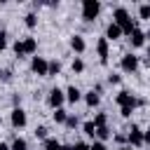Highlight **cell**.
<instances>
[{"instance_id": "obj_1", "label": "cell", "mask_w": 150, "mask_h": 150, "mask_svg": "<svg viewBox=\"0 0 150 150\" xmlns=\"http://www.w3.org/2000/svg\"><path fill=\"white\" fill-rule=\"evenodd\" d=\"M112 23L120 26L122 35H131V30L136 28V21L131 19V14H129L127 7H115L112 9Z\"/></svg>"}, {"instance_id": "obj_2", "label": "cell", "mask_w": 150, "mask_h": 150, "mask_svg": "<svg viewBox=\"0 0 150 150\" xmlns=\"http://www.w3.org/2000/svg\"><path fill=\"white\" fill-rule=\"evenodd\" d=\"M101 14V2L98 0H84L82 2V19L84 21H94Z\"/></svg>"}, {"instance_id": "obj_3", "label": "cell", "mask_w": 150, "mask_h": 150, "mask_svg": "<svg viewBox=\"0 0 150 150\" xmlns=\"http://www.w3.org/2000/svg\"><path fill=\"white\" fill-rule=\"evenodd\" d=\"M47 103H49V108H52V110L63 108V103H66V91H63V89H59V87H52V89H49V94H47Z\"/></svg>"}, {"instance_id": "obj_4", "label": "cell", "mask_w": 150, "mask_h": 150, "mask_svg": "<svg viewBox=\"0 0 150 150\" xmlns=\"http://www.w3.org/2000/svg\"><path fill=\"white\" fill-rule=\"evenodd\" d=\"M115 103L120 105V108H124V105H129V108H136V105H143V101H138L131 91H127V89H122L117 96H115Z\"/></svg>"}, {"instance_id": "obj_5", "label": "cell", "mask_w": 150, "mask_h": 150, "mask_svg": "<svg viewBox=\"0 0 150 150\" xmlns=\"http://www.w3.org/2000/svg\"><path fill=\"white\" fill-rule=\"evenodd\" d=\"M127 145H131V148H141L143 145V129L138 124H131V129L127 131Z\"/></svg>"}, {"instance_id": "obj_6", "label": "cell", "mask_w": 150, "mask_h": 150, "mask_svg": "<svg viewBox=\"0 0 150 150\" xmlns=\"http://www.w3.org/2000/svg\"><path fill=\"white\" fill-rule=\"evenodd\" d=\"M138 63H141V59H138L136 54H131V52H129V54H124V56H122L120 68H122L124 73H136V70H138Z\"/></svg>"}, {"instance_id": "obj_7", "label": "cell", "mask_w": 150, "mask_h": 150, "mask_svg": "<svg viewBox=\"0 0 150 150\" xmlns=\"http://www.w3.org/2000/svg\"><path fill=\"white\" fill-rule=\"evenodd\" d=\"M9 122H12V127L14 129H23L26 127V122H28V117H26V110L19 105V108H12V112H9Z\"/></svg>"}, {"instance_id": "obj_8", "label": "cell", "mask_w": 150, "mask_h": 150, "mask_svg": "<svg viewBox=\"0 0 150 150\" xmlns=\"http://www.w3.org/2000/svg\"><path fill=\"white\" fill-rule=\"evenodd\" d=\"M47 66H49V61L45 56H33V61H30V70L40 77H47Z\"/></svg>"}, {"instance_id": "obj_9", "label": "cell", "mask_w": 150, "mask_h": 150, "mask_svg": "<svg viewBox=\"0 0 150 150\" xmlns=\"http://www.w3.org/2000/svg\"><path fill=\"white\" fill-rule=\"evenodd\" d=\"M129 45H131V49H138V47L145 45V33H143L138 26L131 30V35H129Z\"/></svg>"}, {"instance_id": "obj_10", "label": "cell", "mask_w": 150, "mask_h": 150, "mask_svg": "<svg viewBox=\"0 0 150 150\" xmlns=\"http://www.w3.org/2000/svg\"><path fill=\"white\" fill-rule=\"evenodd\" d=\"M96 54H98L101 63H108V40H105V38H98V42H96Z\"/></svg>"}, {"instance_id": "obj_11", "label": "cell", "mask_w": 150, "mask_h": 150, "mask_svg": "<svg viewBox=\"0 0 150 150\" xmlns=\"http://www.w3.org/2000/svg\"><path fill=\"white\" fill-rule=\"evenodd\" d=\"M103 38H105L108 42H110V40H112V42H115V40H120V38H122V30H120V26H115V23L110 21V23H108V28H105V35H103Z\"/></svg>"}, {"instance_id": "obj_12", "label": "cell", "mask_w": 150, "mask_h": 150, "mask_svg": "<svg viewBox=\"0 0 150 150\" xmlns=\"http://www.w3.org/2000/svg\"><path fill=\"white\" fill-rule=\"evenodd\" d=\"M70 49H73L75 54H82V52L87 49V42H84V38H82V35H73V38H70Z\"/></svg>"}, {"instance_id": "obj_13", "label": "cell", "mask_w": 150, "mask_h": 150, "mask_svg": "<svg viewBox=\"0 0 150 150\" xmlns=\"http://www.w3.org/2000/svg\"><path fill=\"white\" fill-rule=\"evenodd\" d=\"M21 45H23V54H26V56L38 52V40L30 38V35H28V38H21Z\"/></svg>"}, {"instance_id": "obj_14", "label": "cell", "mask_w": 150, "mask_h": 150, "mask_svg": "<svg viewBox=\"0 0 150 150\" xmlns=\"http://www.w3.org/2000/svg\"><path fill=\"white\" fill-rule=\"evenodd\" d=\"M80 98H82V91H80L75 84H70V87L66 89V101H68V103H77Z\"/></svg>"}, {"instance_id": "obj_15", "label": "cell", "mask_w": 150, "mask_h": 150, "mask_svg": "<svg viewBox=\"0 0 150 150\" xmlns=\"http://www.w3.org/2000/svg\"><path fill=\"white\" fill-rule=\"evenodd\" d=\"M82 98H84V103H87L89 108H96V105L101 103V94H96L94 89H91V91H87V94H82Z\"/></svg>"}, {"instance_id": "obj_16", "label": "cell", "mask_w": 150, "mask_h": 150, "mask_svg": "<svg viewBox=\"0 0 150 150\" xmlns=\"http://www.w3.org/2000/svg\"><path fill=\"white\" fill-rule=\"evenodd\" d=\"M82 134H84L87 138H94V141H96V127H94L91 120H87V122L82 124Z\"/></svg>"}, {"instance_id": "obj_17", "label": "cell", "mask_w": 150, "mask_h": 150, "mask_svg": "<svg viewBox=\"0 0 150 150\" xmlns=\"http://www.w3.org/2000/svg\"><path fill=\"white\" fill-rule=\"evenodd\" d=\"M110 136H112V131L108 129V124H105V127H98V129H96V141H101V143H105V141H108Z\"/></svg>"}, {"instance_id": "obj_18", "label": "cell", "mask_w": 150, "mask_h": 150, "mask_svg": "<svg viewBox=\"0 0 150 150\" xmlns=\"http://www.w3.org/2000/svg\"><path fill=\"white\" fill-rule=\"evenodd\" d=\"M52 120H54L56 124H66V120H68V112H66L63 108H56V110H54V115H52Z\"/></svg>"}, {"instance_id": "obj_19", "label": "cell", "mask_w": 150, "mask_h": 150, "mask_svg": "<svg viewBox=\"0 0 150 150\" xmlns=\"http://www.w3.org/2000/svg\"><path fill=\"white\" fill-rule=\"evenodd\" d=\"M61 73V63L59 61H49V66H47V77H54V75H59Z\"/></svg>"}, {"instance_id": "obj_20", "label": "cell", "mask_w": 150, "mask_h": 150, "mask_svg": "<svg viewBox=\"0 0 150 150\" xmlns=\"http://www.w3.org/2000/svg\"><path fill=\"white\" fill-rule=\"evenodd\" d=\"M91 122H94V127H96V129H98V127H105V124H108V115H105V112H96Z\"/></svg>"}, {"instance_id": "obj_21", "label": "cell", "mask_w": 150, "mask_h": 150, "mask_svg": "<svg viewBox=\"0 0 150 150\" xmlns=\"http://www.w3.org/2000/svg\"><path fill=\"white\" fill-rule=\"evenodd\" d=\"M9 150H28V141L26 138H14L12 145H9Z\"/></svg>"}, {"instance_id": "obj_22", "label": "cell", "mask_w": 150, "mask_h": 150, "mask_svg": "<svg viewBox=\"0 0 150 150\" xmlns=\"http://www.w3.org/2000/svg\"><path fill=\"white\" fill-rule=\"evenodd\" d=\"M23 23H26L28 28H35V26H38V16H35V12H28V14L23 16Z\"/></svg>"}, {"instance_id": "obj_23", "label": "cell", "mask_w": 150, "mask_h": 150, "mask_svg": "<svg viewBox=\"0 0 150 150\" xmlns=\"http://www.w3.org/2000/svg\"><path fill=\"white\" fill-rule=\"evenodd\" d=\"M70 68H73V73H82V70H84V61H82L80 56H75L73 63H70Z\"/></svg>"}, {"instance_id": "obj_24", "label": "cell", "mask_w": 150, "mask_h": 150, "mask_svg": "<svg viewBox=\"0 0 150 150\" xmlns=\"http://www.w3.org/2000/svg\"><path fill=\"white\" fill-rule=\"evenodd\" d=\"M138 16H141V19H150V5H148V2L138 5Z\"/></svg>"}, {"instance_id": "obj_25", "label": "cell", "mask_w": 150, "mask_h": 150, "mask_svg": "<svg viewBox=\"0 0 150 150\" xmlns=\"http://www.w3.org/2000/svg\"><path fill=\"white\" fill-rule=\"evenodd\" d=\"M45 150H61V143L56 138H47L45 141Z\"/></svg>"}, {"instance_id": "obj_26", "label": "cell", "mask_w": 150, "mask_h": 150, "mask_svg": "<svg viewBox=\"0 0 150 150\" xmlns=\"http://www.w3.org/2000/svg\"><path fill=\"white\" fill-rule=\"evenodd\" d=\"M35 138H40V141H47L49 136H47V127H35Z\"/></svg>"}, {"instance_id": "obj_27", "label": "cell", "mask_w": 150, "mask_h": 150, "mask_svg": "<svg viewBox=\"0 0 150 150\" xmlns=\"http://www.w3.org/2000/svg\"><path fill=\"white\" fill-rule=\"evenodd\" d=\"M12 49H14V54L21 59V56H26L23 54V45H21V40H14V45H12Z\"/></svg>"}, {"instance_id": "obj_28", "label": "cell", "mask_w": 150, "mask_h": 150, "mask_svg": "<svg viewBox=\"0 0 150 150\" xmlns=\"http://www.w3.org/2000/svg\"><path fill=\"white\" fill-rule=\"evenodd\" d=\"M77 124H80V120H77L75 115H68V120H66V127H68V129H75Z\"/></svg>"}, {"instance_id": "obj_29", "label": "cell", "mask_w": 150, "mask_h": 150, "mask_svg": "<svg viewBox=\"0 0 150 150\" xmlns=\"http://www.w3.org/2000/svg\"><path fill=\"white\" fill-rule=\"evenodd\" d=\"M70 150H89V143L77 141V143H73V145H70Z\"/></svg>"}, {"instance_id": "obj_30", "label": "cell", "mask_w": 150, "mask_h": 150, "mask_svg": "<svg viewBox=\"0 0 150 150\" xmlns=\"http://www.w3.org/2000/svg\"><path fill=\"white\" fill-rule=\"evenodd\" d=\"M89 150H108V148H105V143H101V141H94V143L89 145Z\"/></svg>"}, {"instance_id": "obj_31", "label": "cell", "mask_w": 150, "mask_h": 150, "mask_svg": "<svg viewBox=\"0 0 150 150\" xmlns=\"http://www.w3.org/2000/svg\"><path fill=\"white\" fill-rule=\"evenodd\" d=\"M120 80H122V77H120L117 73H110V75H108V82H110V84H120Z\"/></svg>"}, {"instance_id": "obj_32", "label": "cell", "mask_w": 150, "mask_h": 150, "mask_svg": "<svg viewBox=\"0 0 150 150\" xmlns=\"http://www.w3.org/2000/svg\"><path fill=\"white\" fill-rule=\"evenodd\" d=\"M131 112H134V108H129V105L120 108V115H122V117H131Z\"/></svg>"}, {"instance_id": "obj_33", "label": "cell", "mask_w": 150, "mask_h": 150, "mask_svg": "<svg viewBox=\"0 0 150 150\" xmlns=\"http://www.w3.org/2000/svg\"><path fill=\"white\" fill-rule=\"evenodd\" d=\"M112 138H115V141H117L120 145H127V134H115Z\"/></svg>"}, {"instance_id": "obj_34", "label": "cell", "mask_w": 150, "mask_h": 150, "mask_svg": "<svg viewBox=\"0 0 150 150\" xmlns=\"http://www.w3.org/2000/svg\"><path fill=\"white\" fill-rule=\"evenodd\" d=\"M7 49V35H5V30L0 33V52H5Z\"/></svg>"}, {"instance_id": "obj_35", "label": "cell", "mask_w": 150, "mask_h": 150, "mask_svg": "<svg viewBox=\"0 0 150 150\" xmlns=\"http://www.w3.org/2000/svg\"><path fill=\"white\" fill-rule=\"evenodd\" d=\"M9 75H12L9 70H0V80H5V82H7V80H9Z\"/></svg>"}, {"instance_id": "obj_36", "label": "cell", "mask_w": 150, "mask_h": 150, "mask_svg": "<svg viewBox=\"0 0 150 150\" xmlns=\"http://www.w3.org/2000/svg\"><path fill=\"white\" fill-rule=\"evenodd\" d=\"M143 143H148V145H150V129H148V131H143Z\"/></svg>"}, {"instance_id": "obj_37", "label": "cell", "mask_w": 150, "mask_h": 150, "mask_svg": "<svg viewBox=\"0 0 150 150\" xmlns=\"http://www.w3.org/2000/svg\"><path fill=\"white\" fill-rule=\"evenodd\" d=\"M0 150H9V145L7 143H0Z\"/></svg>"}, {"instance_id": "obj_38", "label": "cell", "mask_w": 150, "mask_h": 150, "mask_svg": "<svg viewBox=\"0 0 150 150\" xmlns=\"http://www.w3.org/2000/svg\"><path fill=\"white\" fill-rule=\"evenodd\" d=\"M120 150H136V148H131V145H122Z\"/></svg>"}, {"instance_id": "obj_39", "label": "cell", "mask_w": 150, "mask_h": 150, "mask_svg": "<svg viewBox=\"0 0 150 150\" xmlns=\"http://www.w3.org/2000/svg\"><path fill=\"white\" fill-rule=\"evenodd\" d=\"M143 33H145V40H150V28H148V30H143Z\"/></svg>"}, {"instance_id": "obj_40", "label": "cell", "mask_w": 150, "mask_h": 150, "mask_svg": "<svg viewBox=\"0 0 150 150\" xmlns=\"http://www.w3.org/2000/svg\"><path fill=\"white\" fill-rule=\"evenodd\" d=\"M61 150H70V145H63V143H61Z\"/></svg>"}, {"instance_id": "obj_41", "label": "cell", "mask_w": 150, "mask_h": 150, "mask_svg": "<svg viewBox=\"0 0 150 150\" xmlns=\"http://www.w3.org/2000/svg\"><path fill=\"white\" fill-rule=\"evenodd\" d=\"M145 61H148V63H150V47H148V59H145Z\"/></svg>"}, {"instance_id": "obj_42", "label": "cell", "mask_w": 150, "mask_h": 150, "mask_svg": "<svg viewBox=\"0 0 150 150\" xmlns=\"http://www.w3.org/2000/svg\"><path fill=\"white\" fill-rule=\"evenodd\" d=\"M0 33H2V30H0Z\"/></svg>"}, {"instance_id": "obj_43", "label": "cell", "mask_w": 150, "mask_h": 150, "mask_svg": "<svg viewBox=\"0 0 150 150\" xmlns=\"http://www.w3.org/2000/svg\"><path fill=\"white\" fill-rule=\"evenodd\" d=\"M0 122H2V120H0Z\"/></svg>"}]
</instances>
